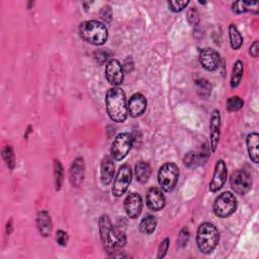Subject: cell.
<instances>
[{
	"label": "cell",
	"instance_id": "37",
	"mask_svg": "<svg viewBox=\"0 0 259 259\" xmlns=\"http://www.w3.org/2000/svg\"><path fill=\"white\" fill-rule=\"evenodd\" d=\"M96 55H97V57H96V59H97V60L101 59V62H100V63H103L104 61H106V60H107V54H106V53H104V52H102V51L97 52V53H96Z\"/></svg>",
	"mask_w": 259,
	"mask_h": 259
},
{
	"label": "cell",
	"instance_id": "16",
	"mask_svg": "<svg viewBox=\"0 0 259 259\" xmlns=\"http://www.w3.org/2000/svg\"><path fill=\"white\" fill-rule=\"evenodd\" d=\"M147 108V99L141 93H135L128 100L127 111L133 117L142 115Z\"/></svg>",
	"mask_w": 259,
	"mask_h": 259
},
{
	"label": "cell",
	"instance_id": "4",
	"mask_svg": "<svg viewBox=\"0 0 259 259\" xmlns=\"http://www.w3.org/2000/svg\"><path fill=\"white\" fill-rule=\"evenodd\" d=\"M220 241L218 229L210 223L201 224L196 233V244L200 252L208 254L212 252Z\"/></svg>",
	"mask_w": 259,
	"mask_h": 259
},
{
	"label": "cell",
	"instance_id": "9",
	"mask_svg": "<svg viewBox=\"0 0 259 259\" xmlns=\"http://www.w3.org/2000/svg\"><path fill=\"white\" fill-rule=\"evenodd\" d=\"M230 184L236 193L244 195L251 189L252 180L245 170H237L231 175Z\"/></svg>",
	"mask_w": 259,
	"mask_h": 259
},
{
	"label": "cell",
	"instance_id": "7",
	"mask_svg": "<svg viewBox=\"0 0 259 259\" xmlns=\"http://www.w3.org/2000/svg\"><path fill=\"white\" fill-rule=\"evenodd\" d=\"M133 144H134V138L130 133L118 134L114 138L111 144V148H110L111 156L115 160H118V161L122 160L128 154Z\"/></svg>",
	"mask_w": 259,
	"mask_h": 259
},
{
	"label": "cell",
	"instance_id": "15",
	"mask_svg": "<svg viewBox=\"0 0 259 259\" xmlns=\"http://www.w3.org/2000/svg\"><path fill=\"white\" fill-rule=\"evenodd\" d=\"M142 197L139 193L133 192L124 199V209L130 219H137L142 211Z\"/></svg>",
	"mask_w": 259,
	"mask_h": 259
},
{
	"label": "cell",
	"instance_id": "8",
	"mask_svg": "<svg viewBox=\"0 0 259 259\" xmlns=\"http://www.w3.org/2000/svg\"><path fill=\"white\" fill-rule=\"evenodd\" d=\"M132 176H133V172L128 164H123L119 167L117 174L114 178L113 186L111 189L112 194L114 196L119 197L127 190V187L132 181Z\"/></svg>",
	"mask_w": 259,
	"mask_h": 259
},
{
	"label": "cell",
	"instance_id": "20",
	"mask_svg": "<svg viewBox=\"0 0 259 259\" xmlns=\"http://www.w3.org/2000/svg\"><path fill=\"white\" fill-rule=\"evenodd\" d=\"M114 175V163L111 158L105 157L100 166V179L103 185H108Z\"/></svg>",
	"mask_w": 259,
	"mask_h": 259
},
{
	"label": "cell",
	"instance_id": "18",
	"mask_svg": "<svg viewBox=\"0 0 259 259\" xmlns=\"http://www.w3.org/2000/svg\"><path fill=\"white\" fill-rule=\"evenodd\" d=\"M70 181L72 185L75 187H78L84 178V160L83 158H77L74 160V162L71 165L70 168Z\"/></svg>",
	"mask_w": 259,
	"mask_h": 259
},
{
	"label": "cell",
	"instance_id": "21",
	"mask_svg": "<svg viewBox=\"0 0 259 259\" xmlns=\"http://www.w3.org/2000/svg\"><path fill=\"white\" fill-rule=\"evenodd\" d=\"M247 149L249 153V157L254 163H258L259 156V135L257 133H251L247 136Z\"/></svg>",
	"mask_w": 259,
	"mask_h": 259
},
{
	"label": "cell",
	"instance_id": "22",
	"mask_svg": "<svg viewBox=\"0 0 259 259\" xmlns=\"http://www.w3.org/2000/svg\"><path fill=\"white\" fill-rule=\"evenodd\" d=\"M135 175L140 183H146L151 176V167L147 162L140 161L135 166Z\"/></svg>",
	"mask_w": 259,
	"mask_h": 259
},
{
	"label": "cell",
	"instance_id": "27",
	"mask_svg": "<svg viewBox=\"0 0 259 259\" xmlns=\"http://www.w3.org/2000/svg\"><path fill=\"white\" fill-rule=\"evenodd\" d=\"M244 105V101L239 96H231L226 102V108L229 111H238Z\"/></svg>",
	"mask_w": 259,
	"mask_h": 259
},
{
	"label": "cell",
	"instance_id": "19",
	"mask_svg": "<svg viewBox=\"0 0 259 259\" xmlns=\"http://www.w3.org/2000/svg\"><path fill=\"white\" fill-rule=\"evenodd\" d=\"M36 226L41 236L48 237L52 233L53 224L51 217L47 210H40L37 212L36 217Z\"/></svg>",
	"mask_w": 259,
	"mask_h": 259
},
{
	"label": "cell",
	"instance_id": "30",
	"mask_svg": "<svg viewBox=\"0 0 259 259\" xmlns=\"http://www.w3.org/2000/svg\"><path fill=\"white\" fill-rule=\"evenodd\" d=\"M196 86H197V91L201 96H204V95L207 96L211 92V85L205 79L196 80Z\"/></svg>",
	"mask_w": 259,
	"mask_h": 259
},
{
	"label": "cell",
	"instance_id": "3",
	"mask_svg": "<svg viewBox=\"0 0 259 259\" xmlns=\"http://www.w3.org/2000/svg\"><path fill=\"white\" fill-rule=\"evenodd\" d=\"M79 33L81 37L94 46H102L108 37L106 26L97 20L83 21L79 26Z\"/></svg>",
	"mask_w": 259,
	"mask_h": 259
},
{
	"label": "cell",
	"instance_id": "26",
	"mask_svg": "<svg viewBox=\"0 0 259 259\" xmlns=\"http://www.w3.org/2000/svg\"><path fill=\"white\" fill-rule=\"evenodd\" d=\"M63 167L60 163L59 160H55L54 161V175H55V185H56V189L59 190L62 186V182H63Z\"/></svg>",
	"mask_w": 259,
	"mask_h": 259
},
{
	"label": "cell",
	"instance_id": "33",
	"mask_svg": "<svg viewBox=\"0 0 259 259\" xmlns=\"http://www.w3.org/2000/svg\"><path fill=\"white\" fill-rule=\"evenodd\" d=\"M100 17L105 21V22H109L112 18V10L109 6H104L102 7V9L100 10Z\"/></svg>",
	"mask_w": 259,
	"mask_h": 259
},
{
	"label": "cell",
	"instance_id": "23",
	"mask_svg": "<svg viewBox=\"0 0 259 259\" xmlns=\"http://www.w3.org/2000/svg\"><path fill=\"white\" fill-rule=\"evenodd\" d=\"M243 72H244V66L242 61L238 60L234 63L233 69H232V73H231V80H230V85L232 88H237L242 80V76H243Z\"/></svg>",
	"mask_w": 259,
	"mask_h": 259
},
{
	"label": "cell",
	"instance_id": "6",
	"mask_svg": "<svg viewBox=\"0 0 259 259\" xmlns=\"http://www.w3.org/2000/svg\"><path fill=\"white\" fill-rule=\"evenodd\" d=\"M236 208L237 199L230 191L220 194L213 202V212L218 218H228L235 212Z\"/></svg>",
	"mask_w": 259,
	"mask_h": 259
},
{
	"label": "cell",
	"instance_id": "36",
	"mask_svg": "<svg viewBox=\"0 0 259 259\" xmlns=\"http://www.w3.org/2000/svg\"><path fill=\"white\" fill-rule=\"evenodd\" d=\"M258 53H259V44H258V40H255V41L250 46L249 54H250L253 58H257V57H258Z\"/></svg>",
	"mask_w": 259,
	"mask_h": 259
},
{
	"label": "cell",
	"instance_id": "13",
	"mask_svg": "<svg viewBox=\"0 0 259 259\" xmlns=\"http://www.w3.org/2000/svg\"><path fill=\"white\" fill-rule=\"evenodd\" d=\"M198 60L201 66L207 71H214L220 65L219 53L210 48H204L200 50Z\"/></svg>",
	"mask_w": 259,
	"mask_h": 259
},
{
	"label": "cell",
	"instance_id": "5",
	"mask_svg": "<svg viewBox=\"0 0 259 259\" xmlns=\"http://www.w3.org/2000/svg\"><path fill=\"white\" fill-rule=\"evenodd\" d=\"M179 177V168L174 163H166L160 167L158 171V183L160 187L166 191L170 192L174 189L177 184Z\"/></svg>",
	"mask_w": 259,
	"mask_h": 259
},
{
	"label": "cell",
	"instance_id": "29",
	"mask_svg": "<svg viewBox=\"0 0 259 259\" xmlns=\"http://www.w3.org/2000/svg\"><path fill=\"white\" fill-rule=\"evenodd\" d=\"M252 5H257V2H246V1H237L234 2L232 4V10L233 12L237 13V14H241L244 13L246 11H248L249 7Z\"/></svg>",
	"mask_w": 259,
	"mask_h": 259
},
{
	"label": "cell",
	"instance_id": "11",
	"mask_svg": "<svg viewBox=\"0 0 259 259\" xmlns=\"http://www.w3.org/2000/svg\"><path fill=\"white\" fill-rule=\"evenodd\" d=\"M105 76L107 81L117 87L122 83L123 80V68L120 63L115 59H110L107 61L105 66Z\"/></svg>",
	"mask_w": 259,
	"mask_h": 259
},
{
	"label": "cell",
	"instance_id": "12",
	"mask_svg": "<svg viewBox=\"0 0 259 259\" xmlns=\"http://www.w3.org/2000/svg\"><path fill=\"white\" fill-rule=\"evenodd\" d=\"M227 175H228V171H227L226 163L224 162L223 159L218 160L214 166L212 178L209 182V190L211 192H217L218 190H220L227 180Z\"/></svg>",
	"mask_w": 259,
	"mask_h": 259
},
{
	"label": "cell",
	"instance_id": "17",
	"mask_svg": "<svg viewBox=\"0 0 259 259\" xmlns=\"http://www.w3.org/2000/svg\"><path fill=\"white\" fill-rule=\"evenodd\" d=\"M146 202L151 210L158 211L165 206V197L157 187H151L146 195Z\"/></svg>",
	"mask_w": 259,
	"mask_h": 259
},
{
	"label": "cell",
	"instance_id": "14",
	"mask_svg": "<svg viewBox=\"0 0 259 259\" xmlns=\"http://www.w3.org/2000/svg\"><path fill=\"white\" fill-rule=\"evenodd\" d=\"M221 113L218 109L212 110L209 117V140H210V150L213 153L217 150L220 135H221Z\"/></svg>",
	"mask_w": 259,
	"mask_h": 259
},
{
	"label": "cell",
	"instance_id": "24",
	"mask_svg": "<svg viewBox=\"0 0 259 259\" xmlns=\"http://www.w3.org/2000/svg\"><path fill=\"white\" fill-rule=\"evenodd\" d=\"M157 226V219L154 215H146L140 223L139 225V229L141 231V233L145 234V235H150L152 234Z\"/></svg>",
	"mask_w": 259,
	"mask_h": 259
},
{
	"label": "cell",
	"instance_id": "34",
	"mask_svg": "<svg viewBox=\"0 0 259 259\" xmlns=\"http://www.w3.org/2000/svg\"><path fill=\"white\" fill-rule=\"evenodd\" d=\"M56 240L58 242L59 245L61 246H65L67 244V241H68V235L66 232L62 231V230H59L57 232V236H56Z\"/></svg>",
	"mask_w": 259,
	"mask_h": 259
},
{
	"label": "cell",
	"instance_id": "25",
	"mask_svg": "<svg viewBox=\"0 0 259 259\" xmlns=\"http://www.w3.org/2000/svg\"><path fill=\"white\" fill-rule=\"evenodd\" d=\"M229 37H230L231 47L234 50H239L243 44V37L240 31L238 30L237 26L233 23H231L229 26Z\"/></svg>",
	"mask_w": 259,
	"mask_h": 259
},
{
	"label": "cell",
	"instance_id": "35",
	"mask_svg": "<svg viewBox=\"0 0 259 259\" xmlns=\"http://www.w3.org/2000/svg\"><path fill=\"white\" fill-rule=\"evenodd\" d=\"M187 18H188V21L191 23V24H196L198 22V13L195 9H190L187 13Z\"/></svg>",
	"mask_w": 259,
	"mask_h": 259
},
{
	"label": "cell",
	"instance_id": "1",
	"mask_svg": "<svg viewBox=\"0 0 259 259\" xmlns=\"http://www.w3.org/2000/svg\"><path fill=\"white\" fill-rule=\"evenodd\" d=\"M99 233L103 248L112 256L126 243L124 233L112 226L107 214H103L99 219Z\"/></svg>",
	"mask_w": 259,
	"mask_h": 259
},
{
	"label": "cell",
	"instance_id": "2",
	"mask_svg": "<svg viewBox=\"0 0 259 259\" xmlns=\"http://www.w3.org/2000/svg\"><path fill=\"white\" fill-rule=\"evenodd\" d=\"M106 111L115 122H123L127 117V106L124 91L119 87L110 88L105 97Z\"/></svg>",
	"mask_w": 259,
	"mask_h": 259
},
{
	"label": "cell",
	"instance_id": "28",
	"mask_svg": "<svg viewBox=\"0 0 259 259\" xmlns=\"http://www.w3.org/2000/svg\"><path fill=\"white\" fill-rule=\"evenodd\" d=\"M2 157L6 163V165L8 166V168L13 169L14 165H15V159H14V154H13V150L10 146H6L3 151H2Z\"/></svg>",
	"mask_w": 259,
	"mask_h": 259
},
{
	"label": "cell",
	"instance_id": "32",
	"mask_svg": "<svg viewBox=\"0 0 259 259\" xmlns=\"http://www.w3.org/2000/svg\"><path fill=\"white\" fill-rule=\"evenodd\" d=\"M169 242H170V240L168 238H165L161 242V244L159 246V249H158V254H157L158 258H163L166 255V252H167L168 247H169Z\"/></svg>",
	"mask_w": 259,
	"mask_h": 259
},
{
	"label": "cell",
	"instance_id": "10",
	"mask_svg": "<svg viewBox=\"0 0 259 259\" xmlns=\"http://www.w3.org/2000/svg\"><path fill=\"white\" fill-rule=\"evenodd\" d=\"M209 147L204 144L197 151H191L187 153L183 159V163L186 167L192 169L204 164L209 157Z\"/></svg>",
	"mask_w": 259,
	"mask_h": 259
},
{
	"label": "cell",
	"instance_id": "31",
	"mask_svg": "<svg viewBox=\"0 0 259 259\" xmlns=\"http://www.w3.org/2000/svg\"><path fill=\"white\" fill-rule=\"evenodd\" d=\"M188 1H170L168 2V6L169 9H171L172 11L180 12L188 5Z\"/></svg>",
	"mask_w": 259,
	"mask_h": 259
}]
</instances>
